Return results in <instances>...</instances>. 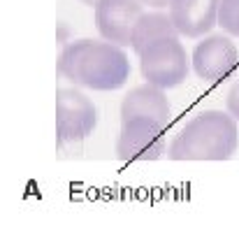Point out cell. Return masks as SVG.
Returning <instances> with one entry per match:
<instances>
[{
  "label": "cell",
  "instance_id": "1",
  "mask_svg": "<svg viewBox=\"0 0 239 251\" xmlns=\"http://www.w3.org/2000/svg\"><path fill=\"white\" fill-rule=\"evenodd\" d=\"M130 70L123 47L107 40H74L58 56V75L91 91L121 89L130 79Z\"/></svg>",
  "mask_w": 239,
  "mask_h": 251
},
{
  "label": "cell",
  "instance_id": "2",
  "mask_svg": "<svg viewBox=\"0 0 239 251\" xmlns=\"http://www.w3.org/2000/svg\"><path fill=\"white\" fill-rule=\"evenodd\" d=\"M239 144L237 119L230 112L204 109L195 114L167 147L172 161H228Z\"/></svg>",
  "mask_w": 239,
  "mask_h": 251
},
{
  "label": "cell",
  "instance_id": "3",
  "mask_svg": "<svg viewBox=\"0 0 239 251\" xmlns=\"http://www.w3.org/2000/svg\"><path fill=\"white\" fill-rule=\"evenodd\" d=\"M193 61L188 58L186 47L179 37H165L158 40L140 54V70L146 84H153L158 89L167 91L184 84L191 72Z\"/></svg>",
  "mask_w": 239,
  "mask_h": 251
},
{
  "label": "cell",
  "instance_id": "4",
  "mask_svg": "<svg viewBox=\"0 0 239 251\" xmlns=\"http://www.w3.org/2000/svg\"><path fill=\"white\" fill-rule=\"evenodd\" d=\"M97 128V109L79 89L56 91V137L58 144L81 142Z\"/></svg>",
  "mask_w": 239,
  "mask_h": 251
},
{
  "label": "cell",
  "instance_id": "5",
  "mask_svg": "<svg viewBox=\"0 0 239 251\" xmlns=\"http://www.w3.org/2000/svg\"><path fill=\"white\" fill-rule=\"evenodd\" d=\"M165 151V126L151 119H130L121 124V133L116 140V156L121 161H158Z\"/></svg>",
  "mask_w": 239,
  "mask_h": 251
},
{
  "label": "cell",
  "instance_id": "6",
  "mask_svg": "<svg viewBox=\"0 0 239 251\" xmlns=\"http://www.w3.org/2000/svg\"><path fill=\"white\" fill-rule=\"evenodd\" d=\"M144 5L140 0H100L96 5V26L102 40L119 47H133V30Z\"/></svg>",
  "mask_w": 239,
  "mask_h": 251
},
{
  "label": "cell",
  "instance_id": "7",
  "mask_svg": "<svg viewBox=\"0 0 239 251\" xmlns=\"http://www.w3.org/2000/svg\"><path fill=\"white\" fill-rule=\"evenodd\" d=\"M193 70L204 81H221L230 77L239 63V51L228 35H207L193 49Z\"/></svg>",
  "mask_w": 239,
  "mask_h": 251
},
{
  "label": "cell",
  "instance_id": "8",
  "mask_svg": "<svg viewBox=\"0 0 239 251\" xmlns=\"http://www.w3.org/2000/svg\"><path fill=\"white\" fill-rule=\"evenodd\" d=\"M221 0H172L167 14L172 17L181 37H204L214 26H218Z\"/></svg>",
  "mask_w": 239,
  "mask_h": 251
},
{
  "label": "cell",
  "instance_id": "9",
  "mask_svg": "<svg viewBox=\"0 0 239 251\" xmlns=\"http://www.w3.org/2000/svg\"><path fill=\"white\" fill-rule=\"evenodd\" d=\"M130 119H151L167 128L172 119V107L165 91L153 84H142L128 91L121 102V124Z\"/></svg>",
  "mask_w": 239,
  "mask_h": 251
},
{
  "label": "cell",
  "instance_id": "10",
  "mask_svg": "<svg viewBox=\"0 0 239 251\" xmlns=\"http://www.w3.org/2000/svg\"><path fill=\"white\" fill-rule=\"evenodd\" d=\"M165 37H181L179 35L177 26L169 14H163V12H144L137 26L133 30V49L135 54L140 56L149 45L158 42V40H165Z\"/></svg>",
  "mask_w": 239,
  "mask_h": 251
},
{
  "label": "cell",
  "instance_id": "11",
  "mask_svg": "<svg viewBox=\"0 0 239 251\" xmlns=\"http://www.w3.org/2000/svg\"><path fill=\"white\" fill-rule=\"evenodd\" d=\"M218 26H221L228 35L239 37V0H221Z\"/></svg>",
  "mask_w": 239,
  "mask_h": 251
},
{
  "label": "cell",
  "instance_id": "12",
  "mask_svg": "<svg viewBox=\"0 0 239 251\" xmlns=\"http://www.w3.org/2000/svg\"><path fill=\"white\" fill-rule=\"evenodd\" d=\"M225 107H228V112H230L232 117H235V119L239 121V81L230 89V93H228Z\"/></svg>",
  "mask_w": 239,
  "mask_h": 251
},
{
  "label": "cell",
  "instance_id": "13",
  "mask_svg": "<svg viewBox=\"0 0 239 251\" xmlns=\"http://www.w3.org/2000/svg\"><path fill=\"white\" fill-rule=\"evenodd\" d=\"M142 5H149V7L153 9H163V7H169V2L172 0H140Z\"/></svg>",
  "mask_w": 239,
  "mask_h": 251
},
{
  "label": "cell",
  "instance_id": "14",
  "mask_svg": "<svg viewBox=\"0 0 239 251\" xmlns=\"http://www.w3.org/2000/svg\"><path fill=\"white\" fill-rule=\"evenodd\" d=\"M81 2H84V5H89V7H96L100 0H81Z\"/></svg>",
  "mask_w": 239,
  "mask_h": 251
}]
</instances>
